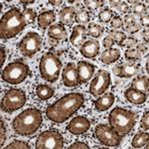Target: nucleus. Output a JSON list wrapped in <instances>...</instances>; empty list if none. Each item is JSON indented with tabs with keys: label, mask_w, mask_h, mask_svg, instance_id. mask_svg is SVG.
Returning a JSON list of instances; mask_svg holds the SVG:
<instances>
[{
	"label": "nucleus",
	"mask_w": 149,
	"mask_h": 149,
	"mask_svg": "<svg viewBox=\"0 0 149 149\" xmlns=\"http://www.w3.org/2000/svg\"><path fill=\"white\" fill-rule=\"evenodd\" d=\"M85 97L80 93H71L64 95L46 109V115L55 123H63L83 107Z\"/></svg>",
	"instance_id": "f257e3e1"
},
{
	"label": "nucleus",
	"mask_w": 149,
	"mask_h": 149,
	"mask_svg": "<svg viewBox=\"0 0 149 149\" xmlns=\"http://www.w3.org/2000/svg\"><path fill=\"white\" fill-rule=\"evenodd\" d=\"M43 122V114L35 107L25 109L14 118L12 126L19 135L27 136L34 134Z\"/></svg>",
	"instance_id": "f03ea898"
},
{
	"label": "nucleus",
	"mask_w": 149,
	"mask_h": 149,
	"mask_svg": "<svg viewBox=\"0 0 149 149\" xmlns=\"http://www.w3.org/2000/svg\"><path fill=\"white\" fill-rule=\"evenodd\" d=\"M25 17L17 8H12L2 16L0 23V37L2 39H10L16 37L26 27Z\"/></svg>",
	"instance_id": "7ed1b4c3"
},
{
	"label": "nucleus",
	"mask_w": 149,
	"mask_h": 149,
	"mask_svg": "<svg viewBox=\"0 0 149 149\" xmlns=\"http://www.w3.org/2000/svg\"><path fill=\"white\" fill-rule=\"evenodd\" d=\"M136 114L133 111L122 107H114L110 111L109 120V124L120 135L128 134L136 122Z\"/></svg>",
	"instance_id": "20e7f679"
},
{
	"label": "nucleus",
	"mask_w": 149,
	"mask_h": 149,
	"mask_svg": "<svg viewBox=\"0 0 149 149\" xmlns=\"http://www.w3.org/2000/svg\"><path fill=\"white\" fill-rule=\"evenodd\" d=\"M62 63L54 53L47 52L42 56L39 63L40 76L44 81L55 83L59 79Z\"/></svg>",
	"instance_id": "39448f33"
},
{
	"label": "nucleus",
	"mask_w": 149,
	"mask_h": 149,
	"mask_svg": "<svg viewBox=\"0 0 149 149\" xmlns=\"http://www.w3.org/2000/svg\"><path fill=\"white\" fill-rule=\"evenodd\" d=\"M30 74L28 65L22 61H15L8 64L3 70L1 79L9 85H18L23 83Z\"/></svg>",
	"instance_id": "423d86ee"
},
{
	"label": "nucleus",
	"mask_w": 149,
	"mask_h": 149,
	"mask_svg": "<svg viewBox=\"0 0 149 149\" xmlns=\"http://www.w3.org/2000/svg\"><path fill=\"white\" fill-rule=\"evenodd\" d=\"M26 93L19 88H10L6 92L1 100V109L11 113L24 107L26 103Z\"/></svg>",
	"instance_id": "0eeeda50"
},
{
	"label": "nucleus",
	"mask_w": 149,
	"mask_h": 149,
	"mask_svg": "<svg viewBox=\"0 0 149 149\" xmlns=\"http://www.w3.org/2000/svg\"><path fill=\"white\" fill-rule=\"evenodd\" d=\"M63 146V136L56 129H49L42 132L36 141L37 149H62Z\"/></svg>",
	"instance_id": "6e6552de"
},
{
	"label": "nucleus",
	"mask_w": 149,
	"mask_h": 149,
	"mask_svg": "<svg viewBox=\"0 0 149 149\" xmlns=\"http://www.w3.org/2000/svg\"><path fill=\"white\" fill-rule=\"evenodd\" d=\"M95 135L100 143L105 146L117 147L120 145L122 137L112 127L107 124H98L95 128Z\"/></svg>",
	"instance_id": "1a4fd4ad"
},
{
	"label": "nucleus",
	"mask_w": 149,
	"mask_h": 149,
	"mask_svg": "<svg viewBox=\"0 0 149 149\" xmlns=\"http://www.w3.org/2000/svg\"><path fill=\"white\" fill-rule=\"evenodd\" d=\"M42 48V38L35 32H29L20 41L18 49L24 57L32 58Z\"/></svg>",
	"instance_id": "9d476101"
},
{
	"label": "nucleus",
	"mask_w": 149,
	"mask_h": 149,
	"mask_svg": "<svg viewBox=\"0 0 149 149\" xmlns=\"http://www.w3.org/2000/svg\"><path fill=\"white\" fill-rule=\"evenodd\" d=\"M110 85V76L105 70H100L90 86V93L93 97L102 95Z\"/></svg>",
	"instance_id": "9b49d317"
},
{
	"label": "nucleus",
	"mask_w": 149,
	"mask_h": 149,
	"mask_svg": "<svg viewBox=\"0 0 149 149\" xmlns=\"http://www.w3.org/2000/svg\"><path fill=\"white\" fill-rule=\"evenodd\" d=\"M140 71V65L134 62L129 63H122L115 66L112 72L115 76L119 78H131V77L137 74Z\"/></svg>",
	"instance_id": "f8f14e48"
},
{
	"label": "nucleus",
	"mask_w": 149,
	"mask_h": 149,
	"mask_svg": "<svg viewBox=\"0 0 149 149\" xmlns=\"http://www.w3.org/2000/svg\"><path fill=\"white\" fill-rule=\"evenodd\" d=\"M91 128V121L85 116H76L69 122L67 129L74 135H81L86 133Z\"/></svg>",
	"instance_id": "ddd939ff"
},
{
	"label": "nucleus",
	"mask_w": 149,
	"mask_h": 149,
	"mask_svg": "<svg viewBox=\"0 0 149 149\" xmlns=\"http://www.w3.org/2000/svg\"><path fill=\"white\" fill-rule=\"evenodd\" d=\"M63 84L68 88H74L80 84L77 66L74 63H69L65 67L62 73Z\"/></svg>",
	"instance_id": "4468645a"
},
{
	"label": "nucleus",
	"mask_w": 149,
	"mask_h": 149,
	"mask_svg": "<svg viewBox=\"0 0 149 149\" xmlns=\"http://www.w3.org/2000/svg\"><path fill=\"white\" fill-rule=\"evenodd\" d=\"M80 84H86L92 79L95 74V66L86 61H80L77 65Z\"/></svg>",
	"instance_id": "2eb2a0df"
},
{
	"label": "nucleus",
	"mask_w": 149,
	"mask_h": 149,
	"mask_svg": "<svg viewBox=\"0 0 149 149\" xmlns=\"http://www.w3.org/2000/svg\"><path fill=\"white\" fill-rule=\"evenodd\" d=\"M86 36H88V33H86V29L85 26L77 25V26H74V28L73 29V32H72L70 41H71L72 45H73L74 47L81 48V45L85 43Z\"/></svg>",
	"instance_id": "dca6fc26"
},
{
	"label": "nucleus",
	"mask_w": 149,
	"mask_h": 149,
	"mask_svg": "<svg viewBox=\"0 0 149 149\" xmlns=\"http://www.w3.org/2000/svg\"><path fill=\"white\" fill-rule=\"evenodd\" d=\"M80 52L85 58L93 59L97 57L100 53V44L97 40L86 41L80 48Z\"/></svg>",
	"instance_id": "f3484780"
},
{
	"label": "nucleus",
	"mask_w": 149,
	"mask_h": 149,
	"mask_svg": "<svg viewBox=\"0 0 149 149\" xmlns=\"http://www.w3.org/2000/svg\"><path fill=\"white\" fill-rule=\"evenodd\" d=\"M124 97H125L127 102L133 104H142L147 100V93L137 91L133 88H128L124 92Z\"/></svg>",
	"instance_id": "a211bd4d"
},
{
	"label": "nucleus",
	"mask_w": 149,
	"mask_h": 149,
	"mask_svg": "<svg viewBox=\"0 0 149 149\" xmlns=\"http://www.w3.org/2000/svg\"><path fill=\"white\" fill-rule=\"evenodd\" d=\"M115 100V97L112 93H107L104 95H102V97H98L97 100H95L93 103L97 110L98 111H105L113 104Z\"/></svg>",
	"instance_id": "6ab92c4d"
},
{
	"label": "nucleus",
	"mask_w": 149,
	"mask_h": 149,
	"mask_svg": "<svg viewBox=\"0 0 149 149\" xmlns=\"http://www.w3.org/2000/svg\"><path fill=\"white\" fill-rule=\"evenodd\" d=\"M120 58V51L118 49H107L105 51H103L100 55V62L105 65H110L114 62H116L117 60Z\"/></svg>",
	"instance_id": "aec40b11"
},
{
	"label": "nucleus",
	"mask_w": 149,
	"mask_h": 149,
	"mask_svg": "<svg viewBox=\"0 0 149 149\" xmlns=\"http://www.w3.org/2000/svg\"><path fill=\"white\" fill-rule=\"evenodd\" d=\"M37 21H38L39 27L41 29H45L56 21V14H55L54 11H52V10L44 11L38 16Z\"/></svg>",
	"instance_id": "412c9836"
},
{
	"label": "nucleus",
	"mask_w": 149,
	"mask_h": 149,
	"mask_svg": "<svg viewBox=\"0 0 149 149\" xmlns=\"http://www.w3.org/2000/svg\"><path fill=\"white\" fill-rule=\"evenodd\" d=\"M48 36L54 40H64L67 37V31L63 24L58 23L52 25L48 30Z\"/></svg>",
	"instance_id": "4be33fe9"
},
{
	"label": "nucleus",
	"mask_w": 149,
	"mask_h": 149,
	"mask_svg": "<svg viewBox=\"0 0 149 149\" xmlns=\"http://www.w3.org/2000/svg\"><path fill=\"white\" fill-rule=\"evenodd\" d=\"M60 21L65 25H72L76 18V10L74 7H64L60 11Z\"/></svg>",
	"instance_id": "5701e85b"
},
{
	"label": "nucleus",
	"mask_w": 149,
	"mask_h": 149,
	"mask_svg": "<svg viewBox=\"0 0 149 149\" xmlns=\"http://www.w3.org/2000/svg\"><path fill=\"white\" fill-rule=\"evenodd\" d=\"M130 88H133L140 92L147 93L149 90V83H148V77L147 76H138L135 78L131 83Z\"/></svg>",
	"instance_id": "b1692460"
},
{
	"label": "nucleus",
	"mask_w": 149,
	"mask_h": 149,
	"mask_svg": "<svg viewBox=\"0 0 149 149\" xmlns=\"http://www.w3.org/2000/svg\"><path fill=\"white\" fill-rule=\"evenodd\" d=\"M36 95L40 100H47L54 95V90L48 85H38L36 88Z\"/></svg>",
	"instance_id": "393cba45"
},
{
	"label": "nucleus",
	"mask_w": 149,
	"mask_h": 149,
	"mask_svg": "<svg viewBox=\"0 0 149 149\" xmlns=\"http://www.w3.org/2000/svg\"><path fill=\"white\" fill-rule=\"evenodd\" d=\"M149 135L147 132L145 131H141V132H138L134 135L133 139H132V142H131V145L133 148H141L143 147L144 145L148 143V140H149Z\"/></svg>",
	"instance_id": "a878e982"
},
{
	"label": "nucleus",
	"mask_w": 149,
	"mask_h": 149,
	"mask_svg": "<svg viewBox=\"0 0 149 149\" xmlns=\"http://www.w3.org/2000/svg\"><path fill=\"white\" fill-rule=\"evenodd\" d=\"M125 29L126 32L130 33V34H134V33L138 32L139 29H140V26L136 23V21L134 20L131 16H126L125 17Z\"/></svg>",
	"instance_id": "bb28decb"
},
{
	"label": "nucleus",
	"mask_w": 149,
	"mask_h": 149,
	"mask_svg": "<svg viewBox=\"0 0 149 149\" xmlns=\"http://www.w3.org/2000/svg\"><path fill=\"white\" fill-rule=\"evenodd\" d=\"M86 33H88V35L92 36L93 38H98L103 33V28L100 25V24L90 23L88 26Z\"/></svg>",
	"instance_id": "cd10ccee"
},
{
	"label": "nucleus",
	"mask_w": 149,
	"mask_h": 149,
	"mask_svg": "<svg viewBox=\"0 0 149 149\" xmlns=\"http://www.w3.org/2000/svg\"><path fill=\"white\" fill-rule=\"evenodd\" d=\"M113 18V12L110 10L109 8L105 7L102 11L98 13V19L100 22L103 23H109V21H111V19Z\"/></svg>",
	"instance_id": "c85d7f7f"
},
{
	"label": "nucleus",
	"mask_w": 149,
	"mask_h": 149,
	"mask_svg": "<svg viewBox=\"0 0 149 149\" xmlns=\"http://www.w3.org/2000/svg\"><path fill=\"white\" fill-rule=\"evenodd\" d=\"M91 20V15L88 13V11L86 10H80L79 12L76 13V18H74V21L80 24H86L88 23Z\"/></svg>",
	"instance_id": "c756f323"
},
{
	"label": "nucleus",
	"mask_w": 149,
	"mask_h": 149,
	"mask_svg": "<svg viewBox=\"0 0 149 149\" xmlns=\"http://www.w3.org/2000/svg\"><path fill=\"white\" fill-rule=\"evenodd\" d=\"M124 57L129 62H137L141 59V54L135 49H128L124 53Z\"/></svg>",
	"instance_id": "7c9ffc66"
},
{
	"label": "nucleus",
	"mask_w": 149,
	"mask_h": 149,
	"mask_svg": "<svg viewBox=\"0 0 149 149\" xmlns=\"http://www.w3.org/2000/svg\"><path fill=\"white\" fill-rule=\"evenodd\" d=\"M109 37H111L112 40H113L117 45L121 46V43L123 42L124 39L126 38V35H125V33L120 32V31L111 30V31H109Z\"/></svg>",
	"instance_id": "2f4dec72"
},
{
	"label": "nucleus",
	"mask_w": 149,
	"mask_h": 149,
	"mask_svg": "<svg viewBox=\"0 0 149 149\" xmlns=\"http://www.w3.org/2000/svg\"><path fill=\"white\" fill-rule=\"evenodd\" d=\"M85 6L88 10H97L100 7H102L103 5V1H100V0H86L85 2Z\"/></svg>",
	"instance_id": "473e14b6"
},
{
	"label": "nucleus",
	"mask_w": 149,
	"mask_h": 149,
	"mask_svg": "<svg viewBox=\"0 0 149 149\" xmlns=\"http://www.w3.org/2000/svg\"><path fill=\"white\" fill-rule=\"evenodd\" d=\"M6 149H14V148H17V149H30V146L27 142L25 141H22V140H15L13 142H11L9 144L8 146L5 147Z\"/></svg>",
	"instance_id": "72a5a7b5"
},
{
	"label": "nucleus",
	"mask_w": 149,
	"mask_h": 149,
	"mask_svg": "<svg viewBox=\"0 0 149 149\" xmlns=\"http://www.w3.org/2000/svg\"><path fill=\"white\" fill-rule=\"evenodd\" d=\"M23 15L25 17L26 22L28 24H31L35 21L36 19V11H34L31 8H26L25 10L23 11Z\"/></svg>",
	"instance_id": "f704fd0d"
},
{
	"label": "nucleus",
	"mask_w": 149,
	"mask_h": 149,
	"mask_svg": "<svg viewBox=\"0 0 149 149\" xmlns=\"http://www.w3.org/2000/svg\"><path fill=\"white\" fill-rule=\"evenodd\" d=\"M132 10L135 14H137V15H142V14L146 13V6L144 5L143 3H141V2H136V4L133 6V8H132Z\"/></svg>",
	"instance_id": "c9c22d12"
},
{
	"label": "nucleus",
	"mask_w": 149,
	"mask_h": 149,
	"mask_svg": "<svg viewBox=\"0 0 149 149\" xmlns=\"http://www.w3.org/2000/svg\"><path fill=\"white\" fill-rule=\"evenodd\" d=\"M136 43H137V40L135 39V38L133 37H128V38H125L124 39L123 42L121 43V46L122 47H126L128 48V49H132L134 46L136 45Z\"/></svg>",
	"instance_id": "e433bc0d"
},
{
	"label": "nucleus",
	"mask_w": 149,
	"mask_h": 149,
	"mask_svg": "<svg viewBox=\"0 0 149 149\" xmlns=\"http://www.w3.org/2000/svg\"><path fill=\"white\" fill-rule=\"evenodd\" d=\"M123 26V21L119 16H114L111 19V27L114 29H119Z\"/></svg>",
	"instance_id": "4c0bfd02"
},
{
	"label": "nucleus",
	"mask_w": 149,
	"mask_h": 149,
	"mask_svg": "<svg viewBox=\"0 0 149 149\" xmlns=\"http://www.w3.org/2000/svg\"><path fill=\"white\" fill-rule=\"evenodd\" d=\"M141 127L144 129V130H148L149 128V112L146 111L144 115L141 118Z\"/></svg>",
	"instance_id": "58836bf2"
},
{
	"label": "nucleus",
	"mask_w": 149,
	"mask_h": 149,
	"mask_svg": "<svg viewBox=\"0 0 149 149\" xmlns=\"http://www.w3.org/2000/svg\"><path fill=\"white\" fill-rule=\"evenodd\" d=\"M102 45H103V47H104L105 49H110V48H112V46L114 45V41L112 40L111 37L107 36V37H105L104 39H103Z\"/></svg>",
	"instance_id": "ea45409f"
},
{
	"label": "nucleus",
	"mask_w": 149,
	"mask_h": 149,
	"mask_svg": "<svg viewBox=\"0 0 149 149\" xmlns=\"http://www.w3.org/2000/svg\"><path fill=\"white\" fill-rule=\"evenodd\" d=\"M0 124H1V136H0L1 140H0V145L3 146L6 139V130H5V125H4V121L2 119L0 120Z\"/></svg>",
	"instance_id": "a19ab883"
},
{
	"label": "nucleus",
	"mask_w": 149,
	"mask_h": 149,
	"mask_svg": "<svg viewBox=\"0 0 149 149\" xmlns=\"http://www.w3.org/2000/svg\"><path fill=\"white\" fill-rule=\"evenodd\" d=\"M70 149H88L90 147L88 146V144L84 143V142H81V141H78V142H74V144H72L71 146L69 147Z\"/></svg>",
	"instance_id": "79ce46f5"
},
{
	"label": "nucleus",
	"mask_w": 149,
	"mask_h": 149,
	"mask_svg": "<svg viewBox=\"0 0 149 149\" xmlns=\"http://www.w3.org/2000/svg\"><path fill=\"white\" fill-rule=\"evenodd\" d=\"M117 9L120 13H127L129 11V6L126 2H120L117 6Z\"/></svg>",
	"instance_id": "37998d69"
},
{
	"label": "nucleus",
	"mask_w": 149,
	"mask_h": 149,
	"mask_svg": "<svg viewBox=\"0 0 149 149\" xmlns=\"http://www.w3.org/2000/svg\"><path fill=\"white\" fill-rule=\"evenodd\" d=\"M5 60H6V50H5V48L2 46L1 47V63H0L1 67H3V64H4V62H5Z\"/></svg>",
	"instance_id": "c03bdc74"
},
{
	"label": "nucleus",
	"mask_w": 149,
	"mask_h": 149,
	"mask_svg": "<svg viewBox=\"0 0 149 149\" xmlns=\"http://www.w3.org/2000/svg\"><path fill=\"white\" fill-rule=\"evenodd\" d=\"M140 23L142 24V25L144 26V27H146V28H147V27H148V25H149V19H148V15L143 16V17L140 19Z\"/></svg>",
	"instance_id": "a18cd8bd"
},
{
	"label": "nucleus",
	"mask_w": 149,
	"mask_h": 149,
	"mask_svg": "<svg viewBox=\"0 0 149 149\" xmlns=\"http://www.w3.org/2000/svg\"><path fill=\"white\" fill-rule=\"evenodd\" d=\"M137 51H138V52H142V53H144V52L147 51V48H146V46L143 44V43H140V44H138V45H137Z\"/></svg>",
	"instance_id": "49530a36"
},
{
	"label": "nucleus",
	"mask_w": 149,
	"mask_h": 149,
	"mask_svg": "<svg viewBox=\"0 0 149 149\" xmlns=\"http://www.w3.org/2000/svg\"><path fill=\"white\" fill-rule=\"evenodd\" d=\"M49 3L54 6H60L62 3H63V1H62V0H59V1H58V0H50Z\"/></svg>",
	"instance_id": "de8ad7c7"
},
{
	"label": "nucleus",
	"mask_w": 149,
	"mask_h": 149,
	"mask_svg": "<svg viewBox=\"0 0 149 149\" xmlns=\"http://www.w3.org/2000/svg\"><path fill=\"white\" fill-rule=\"evenodd\" d=\"M20 3H22L24 6H27V5H29V4L35 3V1H34V0H28V1H26V0H21Z\"/></svg>",
	"instance_id": "09e8293b"
},
{
	"label": "nucleus",
	"mask_w": 149,
	"mask_h": 149,
	"mask_svg": "<svg viewBox=\"0 0 149 149\" xmlns=\"http://www.w3.org/2000/svg\"><path fill=\"white\" fill-rule=\"evenodd\" d=\"M142 37H143L144 41H145L146 43H148V30H145L142 33Z\"/></svg>",
	"instance_id": "8fccbe9b"
},
{
	"label": "nucleus",
	"mask_w": 149,
	"mask_h": 149,
	"mask_svg": "<svg viewBox=\"0 0 149 149\" xmlns=\"http://www.w3.org/2000/svg\"><path fill=\"white\" fill-rule=\"evenodd\" d=\"M119 3H120V1H113V0L109 1V4H110V6H111V7H117Z\"/></svg>",
	"instance_id": "3c124183"
},
{
	"label": "nucleus",
	"mask_w": 149,
	"mask_h": 149,
	"mask_svg": "<svg viewBox=\"0 0 149 149\" xmlns=\"http://www.w3.org/2000/svg\"><path fill=\"white\" fill-rule=\"evenodd\" d=\"M146 72H148V61H147V63H146Z\"/></svg>",
	"instance_id": "603ef678"
}]
</instances>
